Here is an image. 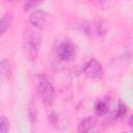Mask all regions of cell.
I'll list each match as a JSON object with an SVG mask.
<instances>
[{
	"label": "cell",
	"mask_w": 133,
	"mask_h": 133,
	"mask_svg": "<svg viewBox=\"0 0 133 133\" xmlns=\"http://www.w3.org/2000/svg\"><path fill=\"white\" fill-rule=\"evenodd\" d=\"M39 31L41 30L29 26L24 32L23 50L29 60H34L39 53L42 46V34Z\"/></svg>",
	"instance_id": "cell-1"
},
{
	"label": "cell",
	"mask_w": 133,
	"mask_h": 133,
	"mask_svg": "<svg viewBox=\"0 0 133 133\" xmlns=\"http://www.w3.org/2000/svg\"><path fill=\"white\" fill-rule=\"evenodd\" d=\"M35 87L44 104L51 106L55 101V89L45 74H37L34 78Z\"/></svg>",
	"instance_id": "cell-2"
},
{
	"label": "cell",
	"mask_w": 133,
	"mask_h": 133,
	"mask_svg": "<svg viewBox=\"0 0 133 133\" xmlns=\"http://www.w3.org/2000/svg\"><path fill=\"white\" fill-rule=\"evenodd\" d=\"M84 74L89 79H101L104 76L102 64L95 58L89 59L84 66Z\"/></svg>",
	"instance_id": "cell-3"
},
{
	"label": "cell",
	"mask_w": 133,
	"mask_h": 133,
	"mask_svg": "<svg viewBox=\"0 0 133 133\" xmlns=\"http://www.w3.org/2000/svg\"><path fill=\"white\" fill-rule=\"evenodd\" d=\"M80 28L82 31L85 32V34L89 36H97L100 37L101 35L105 34V27L102 22L99 21H91V22H83L82 25H80Z\"/></svg>",
	"instance_id": "cell-4"
},
{
	"label": "cell",
	"mask_w": 133,
	"mask_h": 133,
	"mask_svg": "<svg viewBox=\"0 0 133 133\" xmlns=\"http://www.w3.org/2000/svg\"><path fill=\"white\" fill-rule=\"evenodd\" d=\"M57 56L64 61H69L76 56V47L71 42H62L57 47Z\"/></svg>",
	"instance_id": "cell-5"
},
{
	"label": "cell",
	"mask_w": 133,
	"mask_h": 133,
	"mask_svg": "<svg viewBox=\"0 0 133 133\" xmlns=\"http://www.w3.org/2000/svg\"><path fill=\"white\" fill-rule=\"evenodd\" d=\"M79 133H100L99 121L96 116H88L82 119L78 125Z\"/></svg>",
	"instance_id": "cell-6"
},
{
	"label": "cell",
	"mask_w": 133,
	"mask_h": 133,
	"mask_svg": "<svg viewBox=\"0 0 133 133\" xmlns=\"http://www.w3.org/2000/svg\"><path fill=\"white\" fill-rule=\"evenodd\" d=\"M29 23L38 30L44 29L47 25V14L44 10H34L29 16Z\"/></svg>",
	"instance_id": "cell-7"
},
{
	"label": "cell",
	"mask_w": 133,
	"mask_h": 133,
	"mask_svg": "<svg viewBox=\"0 0 133 133\" xmlns=\"http://www.w3.org/2000/svg\"><path fill=\"white\" fill-rule=\"evenodd\" d=\"M95 109L98 115H105L109 111V103L106 100H99L96 104Z\"/></svg>",
	"instance_id": "cell-8"
},
{
	"label": "cell",
	"mask_w": 133,
	"mask_h": 133,
	"mask_svg": "<svg viewBox=\"0 0 133 133\" xmlns=\"http://www.w3.org/2000/svg\"><path fill=\"white\" fill-rule=\"evenodd\" d=\"M9 75V65L7 61H1L0 62V83L8 78Z\"/></svg>",
	"instance_id": "cell-9"
},
{
	"label": "cell",
	"mask_w": 133,
	"mask_h": 133,
	"mask_svg": "<svg viewBox=\"0 0 133 133\" xmlns=\"http://www.w3.org/2000/svg\"><path fill=\"white\" fill-rule=\"evenodd\" d=\"M127 113V107L126 105L122 102V101H118V104H117V108L115 110V118H123Z\"/></svg>",
	"instance_id": "cell-10"
},
{
	"label": "cell",
	"mask_w": 133,
	"mask_h": 133,
	"mask_svg": "<svg viewBox=\"0 0 133 133\" xmlns=\"http://www.w3.org/2000/svg\"><path fill=\"white\" fill-rule=\"evenodd\" d=\"M10 24V18H7L6 16L0 19V36L8 29Z\"/></svg>",
	"instance_id": "cell-11"
},
{
	"label": "cell",
	"mask_w": 133,
	"mask_h": 133,
	"mask_svg": "<svg viewBox=\"0 0 133 133\" xmlns=\"http://www.w3.org/2000/svg\"><path fill=\"white\" fill-rule=\"evenodd\" d=\"M9 130V122L6 116H0V133H7Z\"/></svg>",
	"instance_id": "cell-12"
},
{
	"label": "cell",
	"mask_w": 133,
	"mask_h": 133,
	"mask_svg": "<svg viewBox=\"0 0 133 133\" xmlns=\"http://www.w3.org/2000/svg\"><path fill=\"white\" fill-rule=\"evenodd\" d=\"M41 2H37V1H28L24 4V10H28L30 8H34L35 6L39 5Z\"/></svg>",
	"instance_id": "cell-13"
},
{
	"label": "cell",
	"mask_w": 133,
	"mask_h": 133,
	"mask_svg": "<svg viewBox=\"0 0 133 133\" xmlns=\"http://www.w3.org/2000/svg\"><path fill=\"white\" fill-rule=\"evenodd\" d=\"M123 133H130V132H123Z\"/></svg>",
	"instance_id": "cell-14"
}]
</instances>
